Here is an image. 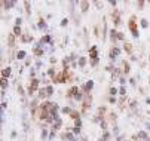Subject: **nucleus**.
<instances>
[{
  "instance_id": "nucleus-39",
  "label": "nucleus",
  "mask_w": 150,
  "mask_h": 141,
  "mask_svg": "<svg viewBox=\"0 0 150 141\" xmlns=\"http://www.w3.org/2000/svg\"><path fill=\"white\" fill-rule=\"evenodd\" d=\"M74 126H77V128H80V126H82V120H80V119H77V120H74Z\"/></svg>"
},
{
  "instance_id": "nucleus-23",
  "label": "nucleus",
  "mask_w": 150,
  "mask_h": 141,
  "mask_svg": "<svg viewBox=\"0 0 150 141\" xmlns=\"http://www.w3.org/2000/svg\"><path fill=\"white\" fill-rule=\"evenodd\" d=\"M45 89H46V94H48V97H51L52 94H54V86H51V85H48V86H46Z\"/></svg>"
},
{
  "instance_id": "nucleus-50",
  "label": "nucleus",
  "mask_w": 150,
  "mask_h": 141,
  "mask_svg": "<svg viewBox=\"0 0 150 141\" xmlns=\"http://www.w3.org/2000/svg\"><path fill=\"white\" fill-rule=\"evenodd\" d=\"M70 58L73 59V61H74V59L77 58V55H76V54H71V55H70ZM77 59H79V58H77Z\"/></svg>"
},
{
  "instance_id": "nucleus-48",
  "label": "nucleus",
  "mask_w": 150,
  "mask_h": 141,
  "mask_svg": "<svg viewBox=\"0 0 150 141\" xmlns=\"http://www.w3.org/2000/svg\"><path fill=\"white\" fill-rule=\"evenodd\" d=\"M137 6H138V9H143V8H144V2H138Z\"/></svg>"
},
{
  "instance_id": "nucleus-51",
  "label": "nucleus",
  "mask_w": 150,
  "mask_h": 141,
  "mask_svg": "<svg viewBox=\"0 0 150 141\" xmlns=\"http://www.w3.org/2000/svg\"><path fill=\"white\" fill-rule=\"evenodd\" d=\"M135 105H137V103H135V101H132V103H131V108H135Z\"/></svg>"
},
{
  "instance_id": "nucleus-35",
  "label": "nucleus",
  "mask_w": 150,
  "mask_h": 141,
  "mask_svg": "<svg viewBox=\"0 0 150 141\" xmlns=\"http://www.w3.org/2000/svg\"><path fill=\"white\" fill-rule=\"evenodd\" d=\"M21 24H22V19L21 18H17V19H15V25H17V27H21Z\"/></svg>"
},
{
  "instance_id": "nucleus-13",
  "label": "nucleus",
  "mask_w": 150,
  "mask_h": 141,
  "mask_svg": "<svg viewBox=\"0 0 150 141\" xmlns=\"http://www.w3.org/2000/svg\"><path fill=\"white\" fill-rule=\"evenodd\" d=\"M77 66H79V67H85V66H86V58H85V57H79V59H77Z\"/></svg>"
},
{
  "instance_id": "nucleus-30",
  "label": "nucleus",
  "mask_w": 150,
  "mask_h": 141,
  "mask_svg": "<svg viewBox=\"0 0 150 141\" xmlns=\"http://www.w3.org/2000/svg\"><path fill=\"white\" fill-rule=\"evenodd\" d=\"M141 27H143V28H147V27H149V21H147V19H141Z\"/></svg>"
},
{
  "instance_id": "nucleus-41",
  "label": "nucleus",
  "mask_w": 150,
  "mask_h": 141,
  "mask_svg": "<svg viewBox=\"0 0 150 141\" xmlns=\"http://www.w3.org/2000/svg\"><path fill=\"white\" fill-rule=\"evenodd\" d=\"M18 92H19V95H24L25 92H24V89H22V86L21 85H18Z\"/></svg>"
},
{
  "instance_id": "nucleus-15",
  "label": "nucleus",
  "mask_w": 150,
  "mask_h": 141,
  "mask_svg": "<svg viewBox=\"0 0 150 141\" xmlns=\"http://www.w3.org/2000/svg\"><path fill=\"white\" fill-rule=\"evenodd\" d=\"M22 31H21V27H17V25H15V27H13V36H22Z\"/></svg>"
},
{
  "instance_id": "nucleus-29",
  "label": "nucleus",
  "mask_w": 150,
  "mask_h": 141,
  "mask_svg": "<svg viewBox=\"0 0 150 141\" xmlns=\"http://www.w3.org/2000/svg\"><path fill=\"white\" fill-rule=\"evenodd\" d=\"M108 138H110V132H107V131H106V132L103 134V137H101V141H107Z\"/></svg>"
},
{
  "instance_id": "nucleus-3",
  "label": "nucleus",
  "mask_w": 150,
  "mask_h": 141,
  "mask_svg": "<svg viewBox=\"0 0 150 141\" xmlns=\"http://www.w3.org/2000/svg\"><path fill=\"white\" fill-rule=\"evenodd\" d=\"M129 30H131V33H132L134 37L137 39L138 37V31H137V28H135V17H132L131 21H129Z\"/></svg>"
},
{
  "instance_id": "nucleus-32",
  "label": "nucleus",
  "mask_w": 150,
  "mask_h": 141,
  "mask_svg": "<svg viewBox=\"0 0 150 141\" xmlns=\"http://www.w3.org/2000/svg\"><path fill=\"white\" fill-rule=\"evenodd\" d=\"M125 51L128 52V54H131V51H132V48H131V45H129V43H125Z\"/></svg>"
},
{
  "instance_id": "nucleus-12",
  "label": "nucleus",
  "mask_w": 150,
  "mask_h": 141,
  "mask_svg": "<svg viewBox=\"0 0 150 141\" xmlns=\"http://www.w3.org/2000/svg\"><path fill=\"white\" fill-rule=\"evenodd\" d=\"M61 125H63V120H61V119H59V120H57V122H54V123H52V131L59 129V128H61Z\"/></svg>"
},
{
  "instance_id": "nucleus-34",
  "label": "nucleus",
  "mask_w": 150,
  "mask_h": 141,
  "mask_svg": "<svg viewBox=\"0 0 150 141\" xmlns=\"http://www.w3.org/2000/svg\"><path fill=\"white\" fill-rule=\"evenodd\" d=\"M119 83H121L122 86H125V83H126V79H125V76H122L121 79H119Z\"/></svg>"
},
{
  "instance_id": "nucleus-10",
  "label": "nucleus",
  "mask_w": 150,
  "mask_h": 141,
  "mask_svg": "<svg viewBox=\"0 0 150 141\" xmlns=\"http://www.w3.org/2000/svg\"><path fill=\"white\" fill-rule=\"evenodd\" d=\"M33 40V37H31V36H30V34H22L21 36V42H24V43H28V42H31Z\"/></svg>"
},
{
  "instance_id": "nucleus-8",
  "label": "nucleus",
  "mask_w": 150,
  "mask_h": 141,
  "mask_svg": "<svg viewBox=\"0 0 150 141\" xmlns=\"http://www.w3.org/2000/svg\"><path fill=\"white\" fill-rule=\"evenodd\" d=\"M117 33H119V31H116L114 28L110 30V40H112L113 43H116V40H117Z\"/></svg>"
},
{
  "instance_id": "nucleus-20",
  "label": "nucleus",
  "mask_w": 150,
  "mask_h": 141,
  "mask_svg": "<svg viewBox=\"0 0 150 141\" xmlns=\"http://www.w3.org/2000/svg\"><path fill=\"white\" fill-rule=\"evenodd\" d=\"M129 70H131L129 64H128V62H123V70H122V73H123V74H128V73H129Z\"/></svg>"
},
{
  "instance_id": "nucleus-22",
  "label": "nucleus",
  "mask_w": 150,
  "mask_h": 141,
  "mask_svg": "<svg viewBox=\"0 0 150 141\" xmlns=\"http://www.w3.org/2000/svg\"><path fill=\"white\" fill-rule=\"evenodd\" d=\"M6 88H8V79L2 77V91H6Z\"/></svg>"
},
{
  "instance_id": "nucleus-53",
  "label": "nucleus",
  "mask_w": 150,
  "mask_h": 141,
  "mask_svg": "<svg viewBox=\"0 0 150 141\" xmlns=\"http://www.w3.org/2000/svg\"><path fill=\"white\" fill-rule=\"evenodd\" d=\"M131 80V85H132V86H135V79H129Z\"/></svg>"
},
{
  "instance_id": "nucleus-46",
  "label": "nucleus",
  "mask_w": 150,
  "mask_h": 141,
  "mask_svg": "<svg viewBox=\"0 0 150 141\" xmlns=\"http://www.w3.org/2000/svg\"><path fill=\"white\" fill-rule=\"evenodd\" d=\"M52 138H55V131H51L49 132V138L48 140H52Z\"/></svg>"
},
{
  "instance_id": "nucleus-24",
  "label": "nucleus",
  "mask_w": 150,
  "mask_h": 141,
  "mask_svg": "<svg viewBox=\"0 0 150 141\" xmlns=\"http://www.w3.org/2000/svg\"><path fill=\"white\" fill-rule=\"evenodd\" d=\"M108 94H110V97H114L116 94H119V91H117V89H116L114 86H112L110 89H108Z\"/></svg>"
},
{
  "instance_id": "nucleus-36",
  "label": "nucleus",
  "mask_w": 150,
  "mask_h": 141,
  "mask_svg": "<svg viewBox=\"0 0 150 141\" xmlns=\"http://www.w3.org/2000/svg\"><path fill=\"white\" fill-rule=\"evenodd\" d=\"M125 92H126L125 86H121V89H119V94H121L122 97H125Z\"/></svg>"
},
{
  "instance_id": "nucleus-2",
  "label": "nucleus",
  "mask_w": 150,
  "mask_h": 141,
  "mask_svg": "<svg viewBox=\"0 0 150 141\" xmlns=\"http://www.w3.org/2000/svg\"><path fill=\"white\" fill-rule=\"evenodd\" d=\"M121 48H117V46H113L112 48V51H110V54H108V58L112 59V61H114V59L117 58V57H119V55H121Z\"/></svg>"
},
{
  "instance_id": "nucleus-25",
  "label": "nucleus",
  "mask_w": 150,
  "mask_h": 141,
  "mask_svg": "<svg viewBox=\"0 0 150 141\" xmlns=\"http://www.w3.org/2000/svg\"><path fill=\"white\" fill-rule=\"evenodd\" d=\"M8 42H9V46H13L15 45V36H13V34H9Z\"/></svg>"
},
{
  "instance_id": "nucleus-27",
  "label": "nucleus",
  "mask_w": 150,
  "mask_h": 141,
  "mask_svg": "<svg viewBox=\"0 0 150 141\" xmlns=\"http://www.w3.org/2000/svg\"><path fill=\"white\" fill-rule=\"evenodd\" d=\"M71 119H74V120L80 119V113H77V112H71Z\"/></svg>"
},
{
  "instance_id": "nucleus-9",
  "label": "nucleus",
  "mask_w": 150,
  "mask_h": 141,
  "mask_svg": "<svg viewBox=\"0 0 150 141\" xmlns=\"http://www.w3.org/2000/svg\"><path fill=\"white\" fill-rule=\"evenodd\" d=\"M73 98H74L76 101H82V100L85 98V95H83V92H80V89H79V91H77L74 95H73Z\"/></svg>"
},
{
  "instance_id": "nucleus-31",
  "label": "nucleus",
  "mask_w": 150,
  "mask_h": 141,
  "mask_svg": "<svg viewBox=\"0 0 150 141\" xmlns=\"http://www.w3.org/2000/svg\"><path fill=\"white\" fill-rule=\"evenodd\" d=\"M100 126H101V129H104V131H106V129H107V122H106V120H101V122H100Z\"/></svg>"
},
{
  "instance_id": "nucleus-47",
  "label": "nucleus",
  "mask_w": 150,
  "mask_h": 141,
  "mask_svg": "<svg viewBox=\"0 0 150 141\" xmlns=\"http://www.w3.org/2000/svg\"><path fill=\"white\" fill-rule=\"evenodd\" d=\"M40 67H42V61L37 59V61H36V68H40Z\"/></svg>"
},
{
  "instance_id": "nucleus-37",
  "label": "nucleus",
  "mask_w": 150,
  "mask_h": 141,
  "mask_svg": "<svg viewBox=\"0 0 150 141\" xmlns=\"http://www.w3.org/2000/svg\"><path fill=\"white\" fill-rule=\"evenodd\" d=\"M48 76H51V77H54V76H55V70H54V68H49V70H48Z\"/></svg>"
},
{
  "instance_id": "nucleus-1",
  "label": "nucleus",
  "mask_w": 150,
  "mask_h": 141,
  "mask_svg": "<svg viewBox=\"0 0 150 141\" xmlns=\"http://www.w3.org/2000/svg\"><path fill=\"white\" fill-rule=\"evenodd\" d=\"M39 89V79H31V82H30V86H28V95L31 97L34 94V92Z\"/></svg>"
},
{
  "instance_id": "nucleus-14",
  "label": "nucleus",
  "mask_w": 150,
  "mask_h": 141,
  "mask_svg": "<svg viewBox=\"0 0 150 141\" xmlns=\"http://www.w3.org/2000/svg\"><path fill=\"white\" fill-rule=\"evenodd\" d=\"M137 135H138V138H143V140H144V141H150L149 135H147V134L144 132V131H141V132H138Z\"/></svg>"
},
{
  "instance_id": "nucleus-56",
  "label": "nucleus",
  "mask_w": 150,
  "mask_h": 141,
  "mask_svg": "<svg viewBox=\"0 0 150 141\" xmlns=\"http://www.w3.org/2000/svg\"><path fill=\"white\" fill-rule=\"evenodd\" d=\"M82 141H88V140H86V138H85V137H83V138H82Z\"/></svg>"
},
{
  "instance_id": "nucleus-33",
  "label": "nucleus",
  "mask_w": 150,
  "mask_h": 141,
  "mask_svg": "<svg viewBox=\"0 0 150 141\" xmlns=\"http://www.w3.org/2000/svg\"><path fill=\"white\" fill-rule=\"evenodd\" d=\"M25 11H27V13H28V15H30V12H31V9H30V3H28V2H25Z\"/></svg>"
},
{
  "instance_id": "nucleus-42",
  "label": "nucleus",
  "mask_w": 150,
  "mask_h": 141,
  "mask_svg": "<svg viewBox=\"0 0 150 141\" xmlns=\"http://www.w3.org/2000/svg\"><path fill=\"white\" fill-rule=\"evenodd\" d=\"M113 134L119 137V128H117V126H113Z\"/></svg>"
},
{
  "instance_id": "nucleus-52",
  "label": "nucleus",
  "mask_w": 150,
  "mask_h": 141,
  "mask_svg": "<svg viewBox=\"0 0 150 141\" xmlns=\"http://www.w3.org/2000/svg\"><path fill=\"white\" fill-rule=\"evenodd\" d=\"M110 4H112L113 8H114V6H116V2H114V0H110Z\"/></svg>"
},
{
  "instance_id": "nucleus-55",
  "label": "nucleus",
  "mask_w": 150,
  "mask_h": 141,
  "mask_svg": "<svg viewBox=\"0 0 150 141\" xmlns=\"http://www.w3.org/2000/svg\"><path fill=\"white\" fill-rule=\"evenodd\" d=\"M146 126H147V128H149V129H150V123H147V125H146Z\"/></svg>"
},
{
  "instance_id": "nucleus-17",
  "label": "nucleus",
  "mask_w": 150,
  "mask_h": 141,
  "mask_svg": "<svg viewBox=\"0 0 150 141\" xmlns=\"http://www.w3.org/2000/svg\"><path fill=\"white\" fill-rule=\"evenodd\" d=\"M37 27H39V28H40V30H48V25H46V22H45V21H43V19H40V21H39Z\"/></svg>"
},
{
  "instance_id": "nucleus-40",
  "label": "nucleus",
  "mask_w": 150,
  "mask_h": 141,
  "mask_svg": "<svg viewBox=\"0 0 150 141\" xmlns=\"http://www.w3.org/2000/svg\"><path fill=\"white\" fill-rule=\"evenodd\" d=\"M117 40H125V36H123V33H117Z\"/></svg>"
},
{
  "instance_id": "nucleus-4",
  "label": "nucleus",
  "mask_w": 150,
  "mask_h": 141,
  "mask_svg": "<svg viewBox=\"0 0 150 141\" xmlns=\"http://www.w3.org/2000/svg\"><path fill=\"white\" fill-rule=\"evenodd\" d=\"M92 88H94V82H92V80H88L85 85H82V91L89 92V91H92Z\"/></svg>"
},
{
  "instance_id": "nucleus-57",
  "label": "nucleus",
  "mask_w": 150,
  "mask_h": 141,
  "mask_svg": "<svg viewBox=\"0 0 150 141\" xmlns=\"http://www.w3.org/2000/svg\"><path fill=\"white\" fill-rule=\"evenodd\" d=\"M149 59H150V58H149Z\"/></svg>"
},
{
  "instance_id": "nucleus-43",
  "label": "nucleus",
  "mask_w": 150,
  "mask_h": 141,
  "mask_svg": "<svg viewBox=\"0 0 150 141\" xmlns=\"http://www.w3.org/2000/svg\"><path fill=\"white\" fill-rule=\"evenodd\" d=\"M67 24H68V19H67V18H64V19L61 21V27H66Z\"/></svg>"
},
{
  "instance_id": "nucleus-44",
  "label": "nucleus",
  "mask_w": 150,
  "mask_h": 141,
  "mask_svg": "<svg viewBox=\"0 0 150 141\" xmlns=\"http://www.w3.org/2000/svg\"><path fill=\"white\" fill-rule=\"evenodd\" d=\"M108 103L110 104H116V98H114V97H110V98H108Z\"/></svg>"
},
{
  "instance_id": "nucleus-11",
  "label": "nucleus",
  "mask_w": 150,
  "mask_h": 141,
  "mask_svg": "<svg viewBox=\"0 0 150 141\" xmlns=\"http://www.w3.org/2000/svg\"><path fill=\"white\" fill-rule=\"evenodd\" d=\"M48 97V94H46V89H39V95H37V98L39 100H43V98H46Z\"/></svg>"
},
{
  "instance_id": "nucleus-16",
  "label": "nucleus",
  "mask_w": 150,
  "mask_h": 141,
  "mask_svg": "<svg viewBox=\"0 0 150 141\" xmlns=\"http://www.w3.org/2000/svg\"><path fill=\"white\" fill-rule=\"evenodd\" d=\"M25 55H27V52H25V51H18V52H17V58L18 59H24Z\"/></svg>"
},
{
  "instance_id": "nucleus-54",
  "label": "nucleus",
  "mask_w": 150,
  "mask_h": 141,
  "mask_svg": "<svg viewBox=\"0 0 150 141\" xmlns=\"http://www.w3.org/2000/svg\"><path fill=\"white\" fill-rule=\"evenodd\" d=\"M117 141H123V137H121V135H119V137H117Z\"/></svg>"
},
{
  "instance_id": "nucleus-6",
  "label": "nucleus",
  "mask_w": 150,
  "mask_h": 141,
  "mask_svg": "<svg viewBox=\"0 0 150 141\" xmlns=\"http://www.w3.org/2000/svg\"><path fill=\"white\" fill-rule=\"evenodd\" d=\"M89 58L94 59H98V54H97V46H91V49H89Z\"/></svg>"
},
{
  "instance_id": "nucleus-28",
  "label": "nucleus",
  "mask_w": 150,
  "mask_h": 141,
  "mask_svg": "<svg viewBox=\"0 0 150 141\" xmlns=\"http://www.w3.org/2000/svg\"><path fill=\"white\" fill-rule=\"evenodd\" d=\"M61 112H63L64 114H71V108L70 107H63L61 108Z\"/></svg>"
},
{
  "instance_id": "nucleus-21",
  "label": "nucleus",
  "mask_w": 150,
  "mask_h": 141,
  "mask_svg": "<svg viewBox=\"0 0 150 141\" xmlns=\"http://www.w3.org/2000/svg\"><path fill=\"white\" fill-rule=\"evenodd\" d=\"M2 74H3V77H6V79H8L9 76H11V68H9V67L3 68V71H2Z\"/></svg>"
},
{
  "instance_id": "nucleus-26",
  "label": "nucleus",
  "mask_w": 150,
  "mask_h": 141,
  "mask_svg": "<svg viewBox=\"0 0 150 141\" xmlns=\"http://www.w3.org/2000/svg\"><path fill=\"white\" fill-rule=\"evenodd\" d=\"M77 91H79V88H77V86H73V88L70 89V91H68V97H73Z\"/></svg>"
},
{
  "instance_id": "nucleus-49",
  "label": "nucleus",
  "mask_w": 150,
  "mask_h": 141,
  "mask_svg": "<svg viewBox=\"0 0 150 141\" xmlns=\"http://www.w3.org/2000/svg\"><path fill=\"white\" fill-rule=\"evenodd\" d=\"M6 105H8V103H6V101H2V110H4Z\"/></svg>"
},
{
  "instance_id": "nucleus-18",
  "label": "nucleus",
  "mask_w": 150,
  "mask_h": 141,
  "mask_svg": "<svg viewBox=\"0 0 150 141\" xmlns=\"http://www.w3.org/2000/svg\"><path fill=\"white\" fill-rule=\"evenodd\" d=\"M40 135H42V140H48V138H49V132H48V129L43 128V129H42V134H40Z\"/></svg>"
},
{
  "instance_id": "nucleus-19",
  "label": "nucleus",
  "mask_w": 150,
  "mask_h": 141,
  "mask_svg": "<svg viewBox=\"0 0 150 141\" xmlns=\"http://www.w3.org/2000/svg\"><path fill=\"white\" fill-rule=\"evenodd\" d=\"M80 8H82V12H86L88 8H89V3L88 2H80Z\"/></svg>"
},
{
  "instance_id": "nucleus-5",
  "label": "nucleus",
  "mask_w": 150,
  "mask_h": 141,
  "mask_svg": "<svg viewBox=\"0 0 150 141\" xmlns=\"http://www.w3.org/2000/svg\"><path fill=\"white\" fill-rule=\"evenodd\" d=\"M15 2H12V0H8V2H2V6H3V9H6V11H9V9L15 8Z\"/></svg>"
},
{
  "instance_id": "nucleus-45",
  "label": "nucleus",
  "mask_w": 150,
  "mask_h": 141,
  "mask_svg": "<svg viewBox=\"0 0 150 141\" xmlns=\"http://www.w3.org/2000/svg\"><path fill=\"white\" fill-rule=\"evenodd\" d=\"M98 62H100V59H94V61L91 62V66L92 67H97V66H98Z\"/></svg>"
},
{
  "instance_id": "nucleus-7",
  "label": "nucleus",
  "mask_w": 150,
  "mask_h": 141,
  "mask_svg": "<svg viewBox=\"0 0 150 141\" xmlns=\"http://www.w3.org/2000/svg\"><path fill=\"white\" fill-rule=\"evenodd\" d=\"M63 138H66V141H77V138L74 137V134H73V132L63 134Z\"/></svg>"
},
{
  "instance_id": "nucleus-38",
  "label": "nucleus",
  "mask_w": 150,
  "mask_h": 141,
  "mask_svg": "<svg viewBox=\"0 0 150 141\" xmlns=\"http://www.w3.org/2000/svg\"><path fill=\"white\" fill-rule=\"evenodd\" d=\"M73 134H76V135H79V134H80V128L74 126V128H73Z\"/></svg>"
}]
</instances>
